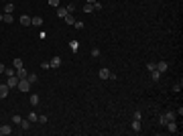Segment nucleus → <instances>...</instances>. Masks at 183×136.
<instances>
[{
	"instance_id": "1",
	"label": "nucleus",
	"mask_w": 183,
	"mask_h": 136,
	"mask_svg": "<svg viewBox=\"0 0 183 136\" xmlns=\"http://www.w3.org/2000/svg\"><path fill=\"white\" fill-rule=\"evenodd\" d=\"M29 89H31L29 79H18V92H29Z\"/></svg>"
},
{
	"instance_id": "2",
	"label": "nucleus",
	"mask_w": 183,
	"mask_h": 136,
	"mask_svg": "<svg viewBox=\"0 0 183 136\" xmlns=\"http://www.w3.org/2000/svg\"><path fill=\"white\" fill-rule=\"evenodd\" d=\"M6 85H8L10 89H12V87H18V77H16V75H10V77L6 79Z\"/></svg>"
},
{
	"instance_id": "3",
	"label": "nucleus",
	"mask_w": 183,
	"mask_h": 136,
	"mask_svg": "<svg viewBox=\"0 0 183 136\" xmlns=\"http://www.w3.org/2000/svg\"><path fill=\"white\" fill-rule=\"evenodd\" d=\"M110 69H106V67H102V69L98 71V75H100V79H110Z\"/></svg>"
},
{
	"instance_id": "4",
	"label": "nucleus",
	"mask_w": 183,
	"mask_h": 136,
	"mask_svg": "<svg viewBox=\"0 0 183 136\" xmlns=\"http://www.w3.org/2000/svg\"><path fill=\"white\" fill-rule=\"evenodd\" d=\"M18 22H20L22 27H29V25H31V16H29V14H22V16L18 18Z\"/></svg>"
},
{
	"instance_id": "5",
	"label": "nucleus",
	"mask_w": 183,
	"mask_h": 136,
	"mask_svg": "<svg viewBox=\"0 0 183 136\" xmlns=\"http://www.w3.org/2000/svg\"><path fill=\"white\" fill-rule=\"evenodd\" d=\"M8 89H10V87H8L6 83H2V85H0V100H4V98L8 96Z\"/></svg>"
},
{
	"instance_id": "6",
	"label": "nucleus",
	"mask_w": 183,
	"mask_h": 136,
	"mask_svg": "<svg viewBox=\"0 0 183 136\" xmlns=\"http://www.w3.org/2000/svg\"><path fill=\"white\" fill-rule=\"evenodd\" d=\"M0 134H2V136H8V134H12V126H8V124L0 126Z\"/></svg>"
},
{
	"instance_id": "7",
	"label": "nucleus",
	"mask_w": 183,
	"mask_h": 136,
	"mask_svg": "<svg viewBox=\"0 0 183 136\" xmlns=\"http://www.w3.org/2000/svg\"><path fill=\"white\" fill-rule=\"evenodd\" d=\"M169 69V63L167 61H161V63H157V71H161V73H165Z\"/></svg>"
},
{
	"instance_id": "8",
	"label": "nucleus",
	"mask_w": 183,
	"mask_h": 136,
	"mask_svg": "<svg viewBox=\"0 0 183 136\" xmlns=\"http://www.w3.org/2000/svg\"><path fill=\"white\" fill-rule=\"evenodd\" d=\"M59 65H61V57H53V59L49 61V67H51V69H57Z\"/></svg>"
},
{
	"instance_id": "9",
	"label": "nucleus",
	"mask_w": 183,
	"mask_h": 136,
	"mask_svg": "<svg viewBox=\"0 0 183 136\" xmlns=\"http://www.w3.org/2000/svg\"><path fill=\"white\" fill-rule=\"evenodd\" d=\"M27 75H29V71L25 69V67H20V69H16V77H18V79H27Z\"/></svg>"
},
{
	"instance_id": "10",
	"label": "nucleus",
	"mask_w": 183,
	"mask_h": 136,
	"mask_svg": "<svg viewBox=\"0 0 183 136\" xmlns=\"http://www.w3.org/2000/svg\"><path fill=\"white\" fill-rule=\"evenodd\" d=\"M12 67H14V69H20V67H25V63H22V59H20V57H14Z\"/></svg>"
},
{
	"instance_id": "11",
	"label": "nucleus",
	"mask_w": 183,
	"mask_h": 136,
	"mask_svg": "<svg viewBox=\"0 0 183 136\" xmlns=\"http://www.w3.org/2000/svg\"><path fill=\"white\" fill-rule=\"evenodd\" d=\"M31 25L41 27V25H43V18H41V16H31Z\"/></svg>"
},
{
	"instance_id": "12",
	"label": "nucleus",
	"mask_w": 183,
	"mask_h": 136,
	"mask_svg": "<svg viewBox=\"0 0 183 136\" xmlns=\"http://www.w3.org/2000/svg\"><path fill=\"white\" fill-rule=\"evenodd\" d=\"M165 126H167V130H169V132H177V124H175V120H171V122H167Z\"/></svg>"
},
{
	"instance_id": "13",
	"label": "nucleus",
	"mask_w": 183,
	"mask_h": 136,
	"mask_svg": "<svg viewBox=\"0 0 183 136\" xmlns=\"http://www.w3.org/2000/svg\"><path fill=\"white\" fill-rule=\"evenodd\" d=\"M2 20L10 25V22H14V16H12V14H8V12H4V14H2Z\"/></svg>"
},
{
	"instance_id": "14",
	"label": "nucleus",
	"mask_w": 183,
	"mask_h": 136,
	"mask_svg": "<svg viewBox=\"0 0 183 136\" xmlns=\"http://www.w3.org/2000/svg\"><path fill=\"white\" fill-rule=\"evenodd\" d=\"M161 75H163V73H161V71H157V69H155V71H151V77H153V81H159V79H161Z\"/></svg>"
},
{
	"instance_id": "15",
	"label": "nucleus",
	"mask_w": 183,
	"mask_h": 136,
	"mask_svg": "<svg viewBox=\"0 0 183 136\" xmlns=\"http://www.w3.org/2000/svg\"><path fill=\"white\" fill-rule=\"evenodd\" d=\"M65 14H69V12H67V8H63V6H57V16H65Z\"/></svg>"
},
{
	"instance_id": "16",
	"label": "nucleus",
	"mask_w": 183,
	"mask_h": 136,
	"mask_svg": "<svg viewBox=\"0 0 183 136\" xmlns=\"http://www.w3.org/2000/svg\"><path fill=\"white\" fill-rule=\"evenodd\" d=\"M132 132H141V120H134L132 122Z\"/></svg>"
},
{
	"instance_id": "17",
	"label": "nucleus",
	"mask_w": 183,
	"mask_h": 136,
	"mask_svg": "<svg viewBox=\"0 0 183 136\" xmlns=\"http://www.w3.org/2000/svg\"><path fill=\"white\" fill-rule=\"evenodd\" d=\"M20 128H22V130H29V128H31V122H29V118H27V120H20Z\"/></svg>"
},
{
	"instance_id": "18",
	"label": "nucleus",
	"mask_w": 183,
	"mask_h": 136,
	"mask_svg": "<svg viewBox=\"0 0 183 136\" xmlns=\"http://www.w3.org/2000/svg\"><path fill=\"white\" fill-rule=\"evenodd\" d=\"M63 18H65V22H67V25H75V18H73L71 14H65Z\"/></svg>"
},
{
	"instance_id": "19",
	"label": "nucleus",
	"mask_w": 183,
	"mask_h": 136,
	"mask_svg": "<svg viewBox=\"0 0 183 136\" xmlns=\"http://www.w3.org/2000/svg\"><path fill=\"white\" fill-rule=\"evenodd\" d=\"M27 118H29V122L33 124V122H37V120H39V114H35V112H31V114H29Z\"/></svg>"
},
{
	"instance_id": "20",
	"label": "nucleus",
	"mask_w": 183,
	"mask_h": 136,
	"mask_svg": "<svg viewBox=\"0 0 183 136\" xmlns=\"http://www.w3.org/2000/svg\"><path fill=\"white\" fill-rule=\"evenodd\" d=\"M14 71H16V69H14V67H6V69H4V73H6V77H10V75H16Z\"/></svg>"
},
{
	"instance_id": "21",
	"label": "nucleus",
	"mask_w": 183,
	"mask_h": 136,
	"mask_svg": "<svg viewBox=\"0 0 183 136\" xmlns=\"http://www.w3.org/2000/svg\"><path fill=\"white\" fill-rule=\"evenodd\" d=\"M165 118H167V122H171V120H175V118H177V114H175V112H167Z\"/></svg>"
},
{
	"instance_id": "22",
	"label": "nucleus",
	"mask_w": 183,
	"mask_h": 136,
	"mask_svg": "<svg viewBox=\"0 0 183 136\" xmlns=\"http://www.w3.org/2000/svg\"><path fill=\"white\" fill-rule=\"evenodd\" d=\"M29 100H31V106H37V104H39V100H41V98H39V96H35V94H33V96H31V98H29Z\"/></svg>"
},
{
	"instance_id": "23",
	"label": "nucleus",
	"mask_w": 183,
	"mask_h": 136,
	"mask_svg": "<svg viewBox=\"0 0 183 136\" xmlns=\"http://www.w3.org/2000/svg\"><path fill=\"white\" fill-rule=\"evenodd\" d=\"M12 10H14V6H12L10 2H6V6H4V12H8V14H12Z\"/></svg>"
},
{
	"instance_id": "24",
	"label": "nucleus",
	"mask_w": 183,
	"mask_h": 136,
	"mask_svg": "<svg viewBox=\"0 0 183 136\" xmlns=\"http://www.w3.org/2000/svg\"><path fill=\"white\" fill-rule=\"evenodd\" d=\"M83 12H94V4H87V2H85V6H83Z\"/></svg>"
},
{
	"instance_id": "25",
	"label": "nucleus",
	"mask_w": 183,
	"mask_h": 136,
	"mask_svg": "<svg viewBox=\"0 0 183 136\" xmlns=\"http://www.w3.org/2000/svg\"><path fill=\"white\" fill-rule=\"evenodd\" d=\"M181 87H183V81H177V83L173 85V92H181Z\"/></svg>"
},
{
	"instance_id": "26",
	"label": "nucleus",
	"mask_w": 183,
	"mask_h": 136,
	"mask_svg": "<svg viewBox=\"0 0 183 136\" xmlns=\"http://www.w3.org/2000/svg\"><path fill=\"white\" fill-rule=\"evenodd\" d=\"M27 79H29L31 83H35V81H37V73H29V75H27Z\"/></svg>"
},
{
	"instance_id": "27",
	"label": "nucleus",
	"mask_w": 183,
	"mask_h": 136,
	"mask_svg": "<svg viewBox=\"0 0 183 136\" xmlns=\"http://www.w3.org/2000/svg\"><path fill=\"white\" fill-rule=\"evenodd\" d=\"M20 120H22V118H20L18 114H14V116H12V124H16V126H18V124H20Z\"/></svg>"
},
{
	"instance_id": "28",
	"label": "nucleus",
	"mask_w": 183,
	"mask_h": 136,
	"mask_svg": "<svg viewBox=\"0 0 183 136\" xmlns=\"http://www.w3.org/2000/svg\"><path fill=\"white\" fill-rule=\"evenodd\" d=\"M147 69H149V71H155V69H157V63H147Z\"/></svg>"
},
{
	"instance_id": "29",
	"label": "nucleus",
	"mask_w": 183,
	"mask_h": 136,
	"mask_svg": "<svg viewBox=\"0 0 183 136\" xmlns=\"http://www.w3.org/2000/svg\"><path fill=\"white\" fill-rule=\"evenodd\" d=\"M37 122H41V124H47V116H45V114H41V116H39V120H37Z\"/></svg>"
},
{
	"instance_id": "30",
	"label": "nucleus",
	"mask_w": 183,
	"mask_h": 136,
	"mask_svg": "<svg viewBox=\"0 0 183 136\" xmlns=\"http://www.w3.org/2000/svg\"><path fill=\"white\" fill-rule=\"evenodd\" d=\"M73 10H75V4H73V2H71V4H67V12H69V14H71Z\"/></svg>"
},
{
	"instance_id": "31",
	"label": "nucleus",
	"mask_w": 183,
	"mask_h": 136,
	"mask_svg": "<svg viewBox=\"0 0 183 136\" xmlns=\"http://www.w3.org/2000/svg\"><path fill=\"white\" fill-rule=\"evenodd\" d=\"M69 47H71V51H77V41H71Z\"/></svg>"
},
{
	"instance_id": "32",
	"label": "nucleus",
	"mask_w": 183,
	"mask_h": 136,
	"mask_svg": "<svg viewBox=\"0 0 183 136\" xmlns=\"http://www.w3.org/2000/svg\"><path fill=\"white\" fill-rule=\"evenodd\" d=\"M73 27H75V29H83V22H81V20H75Z\"/></svg>"
},
{
	"instance_id": "33",
	"label": "nucleus",
	"mask_w": 183,
	"mask_h": 136,
	"mask_svg": "<svg viewBox=\"0 0 183 136\" xmlns=\"http://www.w3.org/2000/svg\"><path fill=\"white\" fill-rule=\"evenodd\" d=\"M92 57H100V49H92Z\"/></svg>"
},
{
	"instance_id": "34",
	"label": "nucleus",
	"mask_w": 183,
	"mask_h": 136,
	"mask_svg": "<svg viewBox=\"0 0 183 136\" xmlns=\"http://www.w3.org/2000/svg\"><path fill=\"white\" fill-rule=\"evenodd\" d=\"M159 122H161V126H165V124H167V118H165V114H163L161 118H159Z\"/></svg>"
},
{
	"instance_id": "35",
	"label": "nucleus",
	"mask_w": 183,
	"mask_h": 136,
	"mask_svg": "<svg viewBox=\"0 0 183 136\" xmlns=\"http://www.w3.org/2000/svg\"><path fill=\"white\" fill-rule=\"evenodd\" d=\"M141 118H143V114H141L139 110H136V112H134V120H141Z\"/></svg>"
},
{
	"instance_id": "36",
	"label": "nucleus",
	"mask_w": 183,
	"mask_h": 136,
	"mask_svg": "<svg viewBox=\"0 0 183 136\" xmlns=\"http://www.w3.org/2000/svg\"><path fill=\"white\" fill-rule=\"evenodd\" d=\"M94 10H102V4L100 2H94Z\"/></svg>"
},
{
	"instance_id": "37",
	"label": "nucleus",
	"mask_w": 183,
	"mask_h": 136,
	"mask_svg": "<svg viewBox=\"0 0 183 136\" xmlns=\"http://www.w3.org/2000/svg\"><path fill=\"white\" fill-rule=\"evenodd\" d=\"M49 4L51 6H59V0H49Z\"/></svg>"
},
{
	"instance_id": "38",
	"label": "nucleus",
	"mask_w": 183,
	"mask_h": 136,
	"mask_svg": "<svg viewBox=\"0 0 183 136\" xmlns=\"http://www.w3.org/2000/svg\"><path fill=\"white\" fill-rule=\"evenodd\" d=\"M4 69H6V67H4L2 63H0V73H4Z\"/></svg>"
},
{
	"instance_id": "39",
	"label": "nucleus",
	"mask_w": 183,
	"mask_h": 136,
	"mask_svg": "<svg viewBox=\"0 0 183 136\" xmlns=\"http://www.w3.org/2000/svg\"><path fill=\"white\" fill-rule=\"evenodd\" d=\"M85 2H87V4H94V2H98V0H85Z\"/></svg>"
}]
</instances>
